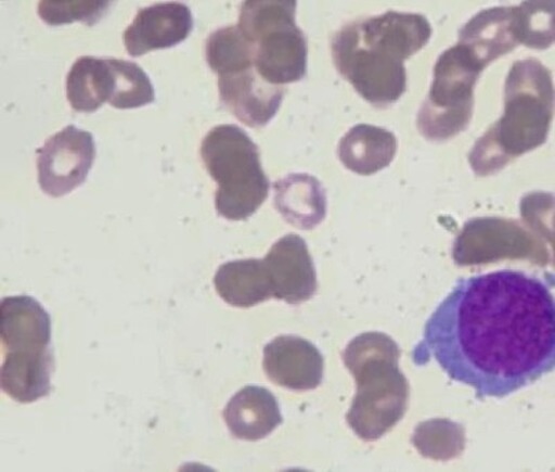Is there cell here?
Listing matches in <instances>:
<instances>
[{"mask_svg":"<svg viewBox=\"0 0 555 472\" xmlns=\"http://www.w3.org/2000/svg\"><path fill=\"white\" fill-rule=\"evenodd\" d=\"M435 360L478 397H505L555 370V296L546 278L499 270L460 280L426 321L415 365Z\"/></svg>","mask_w":555,"mask_h":472,"instance_id":"obj_1","label":"cell"},{"mask_svg":"<svg viewBox=\"0 0 555 472\" xmlns=\"http://www.w3.org/2000/svg\"><path fill=\"white\" fill-rule=\"evenodd\" d=\"M399 356L398 345L376 332L356 337L345 352L346 366L357 380L347 420L364 441L379 439L408 409L409 384L399 371Z\"/></svg>","mask_w":555,"mask_h":472,"instance_id":"obj_2","label":"cell"},{"mask_svg":"<svg viewBox=\"0 0 555 472\" xmlns=\"http://www.w3.org/2000/svg\"><path fill=\"white\" fill-rule=\"evenodd\" d=\"M203 163L218 183L216 208L227 220L242 221L259 211L269 196L270 181L260 152L242 128L217 126L203 139Z\"/></svg>","mask_w":555,"mask_h":472,"instance_id":"obj_3","label":"cell"},{"mask_svg":"<svg viewBox=\"0 0 555 472\" xmlns=\"http://www.w3.org/2000/svg\"><path fill=\"white\" fill-rule=\"evenodd\" d=\"M359 33L373 44V48H360L359 58L336 63L356 88H359L369 76L370 69H373L371 78L374 76V69H384L404 82V67L401 66V62L428 41L430 28L423 17L388 13L384 17L361 24Z\"/></svg>","mask_w":555,"mask_h":472,"instance_id":"obj_4","label":"cell"},{"mask_svg":"<svg viewBox=\"0 0 555 472\" xmlns=\"http://www.w3.org/2000/svg\"><path fill=\"white\" fill-rule=\"evenodd\" d=\"M37 155L39 186L47 195L61 197L86 182L96 145L91 132L68 126L44 142Z\"/></svg>","mask_w":555,"mask_h":472,"instance_id":"obj_5","label":"cell"},{"mask_svg":"<svg viewBox=\"0 0 555 472\" xmlns=\"http://www.w3.org/2000/svg\"><path fill=\"white\" fill-rule=\"evenodd\" d=\"M193 29L191 9L183 3H158L139 10L124 33V43L131 56L160 51L185 41Z\"/></svg>","mask_w":555,"mask_h":472,"instance_id":"obj_6","label":"cell"},{"mask_svg":"<svg viewBox=\"0 0 555 472\" xmlns=\"http://www.w3.org/2000/svg\"><path fill=\"white\" fill-rule=\"evenodd\" d=\"M266 374L274 384L292 391H311L324 377V359L319 349L299 336H278L264 347Z\"/></svg>","mask_w":555,"mask_h":472,"instance_id":"obj_7","label":"cell"},{"mask_svg":"<svg viewBox=\"0 0 555 472\" xmlns=\"http://www.w3.org/2000/svg\"><path fill=\"white\" fill-rule=\"evenodd\" d=\"M272 297L291 305L309 301L317 291L315 268L307 243L297 235H286L272 245L264 258Z\"/></svg>","mask_w":555,"mask_h":472,"instance_id":"obj_8","label":"cell"},{"mask_svg":"<svg viewBox=\"0 0 555 472\" xmlns=\"http://www.w3.org/2000/svg\"><path fill=\"white\" fill-rule=\"evenodd\" d=\"M222 104L237 120L249 127H262L275 116L285 89L264 81L256 67L218 77Z\"/></svg>","mask_w":555,"mask_h":472,"instance_id":"obj_9","label":"cell"},{"mask_svg":"<svg viewBox=\"0 0 555 472\" xmlns=\"http://www.w3.org/2000/svg\"><path fill=\"white\" fill-rule=\"evenodd\" d=\"M256 69L264 81L281 87L300 81L307 69V42L296 23L271 29L256 42Z\"/></svg>","mask_w":555,"mask_h":472,"instance_id":"obj_10","label":"cell"},{"mask_svg":"<svg viewBox=\"0 0 555 472\" xmlns=\"http://www.w3.org/2000/svg\"><path fill=\"white\" fill-rule=\"evenodd\" d=\"M0 336L4 353L52 349V320L31 296L4 297L0 303Z\"/></svg>","mask_w":555,"mask_h":472,"instance_id":"obj_11","label":"cell"},{"mask_svg":"<svg viewBox=\"0 0 555 472\" xmlns=\"http://www.w3.org/2000/svg\"><path fill=\"white\" fill-rule=\"evenodd\" d=\"M224 419L232 436L250 442L267 438L284 421L276 397L261 386L237 392L225 407Z\"/></svg>","mask_w":555,"mask_h":472,"instance_id":"obj_12","label":"cell"},{"mask_svg":"<svg viewBox=\"0 0 555 472\" xmlns=\"http://www.w3.org/2000/svg\"><path fill=\"white\" fill-rule=\"evenodd\" d=\"M53 350L4 353L0 385L18 404H34L52 390Z\"/></svg>","mask_w":555,"mask_h":472,"instance_id":"obj_13","label":"cell"},{"mask_svg":"<svg viewBox=\"0 0 555 472\" xmlns=\"http://www.w3.org/2000/svg\"><path fill=\"white\" fill-rule=\"evenodd\" d=\"M275 207L282 217L300 230H311L324 220L326 199L317 178L294 174L274 183Z\"/></svg>","mask_w":555,"mask_h":472,"instance_id":"obj_14","label":"cell"},{"mask_svg":"<svg viewBox=\"0 0 555 472\" xmlns=\"http://www.w3.org/2000/svg\"><path fill=\"white\" fill-rule=\"evenodd\" d=\"M215 286L218 295L235 307H253L272 297L266 261L257 258L225 263L218 268Z\"/></svg>","mask_w":555,"mask_h":472,"instance_id":"obj_15","label":"cell"},{"mask_svg":"<svg viewBox=\"0 0 555 472\" xmlns=\"http://www.w3.org/2000/svg\"><path fill=\"white\" fill-rule=\"evenodd\" d=\"M67 98L74 111L93 113L111 101L114 74L108 59L79 58L69 69L66 82Z\"/></svg>","mask_w":555,"mask_h":472,"instance_id":"obj_16","label":"cell"},{"mask_svg":"<svg viewBox=\"0 0 555 472\" xmlns=\"http://www.w3.org/2000/svg\"><path fill=\"white\" fill-rule=\"evenodd\" d=\"M256 44L237 26L217 29L206 42V59L212 72L220 76L245 72L255 66Z\"/></svg>","mask_w":555,"mask_h":472,"instance_id":"obj_17","label":"cell"},{"mask_svg":"<svg viewBox=\"0 0 555 472\" xmlns=\"http://www.w3.org/2000/svg\"><path fill=\"white\" fill-rule=\"evenodd\" d=\"M114 74V92L111 101L116 109H137L155 101L151 78L137 63L108 59Z\"/></svg>","mask_w":555,"mask_h":472,"instance_id":"obj_18","label":"cell"},{"mask_svg":"<svg viewBox=\"0 0 555 472\" xmlns=\"http://www.w3.org/2000/svg\"><path fill=\"white\" fill-rule=\"evenodd\" d=\"M295 2H243L237 27L250 42L285 24L295 23Z\"/></svg>","mask_w":555,"mask_h":472,"instance_id":"obj_19","label":"cell"},{"mask_svg":"<svg viewBox=\"0 0 555 472\" xmlns=\"http://www.w3.org/2000/svg\"><path fill=\"white\" fill-rule=\"evenodd\" d=\"M111 8V2H41L39 17L49 26L57 27L74 22H83L93 26Z\"/></svg>","mask_w":555,"mask_h":472,"instance_id":"obj_20","label":"cell"}]
</instances>
